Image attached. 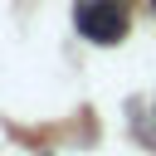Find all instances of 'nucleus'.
I'll list each match as a JSON object with an SVG mask.
<instances>
[{
    "label": "nucleus",
    "mask_w": 156,
    "mask_h": 156,
    "mask_svg": "<svg viewBox=\"0 0 156 156\" xmlns=\"http://www.w3.org/2000/svg\"><path fill=\"white\" fill-rule=\"evenodd\" d=\"M73 24L93 44H117L127 34V5L122 0H78L73 5Z\"/></svg>",
    "instance_id": "obj_1"
},
{
    "label": "nucleus",
    "mask_w": 156,
    "mask_h": 156,
    "mask_svg": "<svg viewBox=\"0 0 156 156\" xmlns=\"http://www.w3.org/2000/svg\"><path fill=\"white\" fill-rule=\"evenodd\" d=\"M151 10H156V0H151Z\"/></svg>",
    "instance_id": "obj_2"
}]
</instances>
